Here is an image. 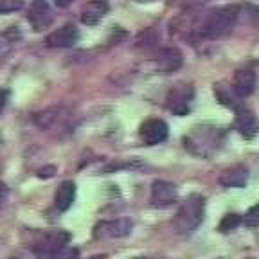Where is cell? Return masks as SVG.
<instances>
[{
	"label": "cell",
	"mask_w": 259,
	"mask_h": 259,
	"mask_svg": "<svg viewBox=\"0 0 259 259\" xmlns=\"http://www.w3.org/2000/svg\"><path fill=\"white\" fill-rule=\"evenodd\" d=\"M184 148L194 157L200 158H210L220 151L225 141V132L216 126L202 124L194 126L189 134L184 135Z\"/></svg>",
	"instance_id": "cell-1"
},
{
	"label": "cell",
	"mask_w": 259,
	"mask_h": 259,
	"mask_svg": "<svg viewBox=\"0 0 259 259\" xmlns=\"http://www.w3.org/2000/svg\"><path fill=\"white\" fill-rule=\"evenodd\" d=\"M238 18L239 6H222V8H216L210 13H207V16L202 20V24L198 25L196 32L203 40H216V38L229 34L234 29Z\"/></svg>",
	"instance_id": "cell-2"
},
{
	"label": "cell",
	"mask_w": 259,
	"mask_h": 259,
	"mask_svg": "<svg viewBox=\"0 0 259 259\" xmlns=\"http://www.w3.org/2000/svg\"><path fill=\"white\" fill-rule=\"evenodd\" d=\"M205 218V198L200 194H189L177 210L175 229L180 236L193 234Z\"/></svg>",
	"instance_id": "cell-3"
},
{
	"label": "cell",
	"mask_w": 259,
	"mask_h": 259,
	"mask_svg": "<svg viewBox=\"0 0 259 259\" xmlns=\"http://www.w3.org/2000/svg\"><path fill=\"white\" fill-rule=\"evenodd\" d=\"M194 101V90L191 85H178L167 96V108L173 115H187L193 108Z\"/></svg>",
	"instance_id": "cell-4"
},
{
	"label": "cell",
	"mask_w": 259,
	"mask_h": 259,
	"mask_svg": "<svg viewBox=\"0 0 259 259\" xmlns=\"http://www.w3.org/2000/svg\"><path fill=\"white\" fill-rule=\"evenodd\" d=\"M134 229V222L128 218L108 220V222L97 223L94 229V238L96 239H113V238H124Z\"/></svg>",
	"instance_id": "cell-5"
},
{
	"label": "cell",
	"mask_w": 259,
	"mask_h": 259,
	"mask_svg": "<svg viewBox=\"0 0 259 259\" xmlns=\"http://www.w3.org/2000/svg\"><path fill=\"white\" fill-rule=\"evenodd\" d=\"M53 9L49 6L47 0H32V4L29 6L27 20L32 25L34 31H44L49 25L53 24Z\"/></svg>",
	"instance_id": "cell-6"
},
{
	"label": "cell",
	"mask_w": 259,
	"mask_h": 259,
	"mask_svg": "<svg viewBox=\"0 0 259 259\" xmlns=\"http://www.w3.org/2000/svg\"><path fill=\"white\" fill-rule=\"evenodd\" d=\"M139 134H141V139L144 141L146 146H157L167 139L169 128L162 119H148L141 124Z\"/></svg>",
	"instance_id": "cell-7"
},
{
	"label": "cell",
	"mask_w": 259,
	"mask_h": 259,
	"mask_svg": "<svg viewBox=\"0 0 259 259\" xmlns=\"http://www.w3.org/2000/svg\"><path fill=\"white\" fill-rule=\"evenodd\" d=\"M236 130H238V134L245 139H254L255 135L259 134V122L257 117H255V113L252 112L250 108L247 106L239 105L236 108V122H234Z\"/></svg>",
	"instance_id": "cell-8"
},
{
	"label": "cell",
	"mask_w": 259,
	"mask_h": 259,
	"mask_svg": "<svg viewBox=\"0 0 259 259\" xmlns=\"http://www.w3.org/2000/svg\"><path fill=\"white\" fill-rule=\"evenodd\" d=\"M178 200V189L175 184L166 180H155L151 186V203L155 207H167L173 205Z\"/></svg>",
	"instance_id": "cell-9"
},
{
	"label": "cell",
	"mask_w": 259,
	"mask_h": 259,
	"mask_svg": "<svg viewBox=\"0 0 259 259\" xmlns=\"http://www.w3.org/2000/svg\"><path fill=\"white\" fill-rule=\"evenodd\" d=\"M79 40V31L76 29V25L67 24L63 27L56 29L47 36L45 44L51 49H65V47H74Z\"/></svg>",
	"instance_id": "cell-10"
},
{
	"label": "cell",
	"mask_w": 259,
	"mask_h": 259,
	"mask_svg": "<svg viewBox=\"0 0 259 259\" xmlns=\"http://www.w3.org/2000/svg\"><path fill=\"white\" fill-rule=\"evenodd\" d=\"M70 239V236L63 231H56V232H49L45 234L40 241L36 243V247H34V252H36L40 257H51L58 248H61L63 245H67Z\"/></svg>",
	"instance_id": "cell-11"
},
{
	"label": "cell",
	"mask_w": 259,
	"mask_h": 259,
	"mask_svg": "<svg viewBox=\"0 0 259 259\" xmlns=\"http://www.w3.org/2000/svg\"><path fill=\"white\" fill-rule=\"evenodd\" d=\"M184 63L182 53L175 47H166L160 49L157 54V60H155V67L160 74H171L175 70H178Z\"/></svg>",
	"instance_id": "cell-12"
},
{
	"label": "cell",
	"mask_w": 259,
	"mask_h": 259,
	"mask_svg": "<svg viewBox=\"0 0 259 259\" xmlns=\"http://www.w3.org/2000/svg\"><path fill=\"white\" fill-rule=\"evenodd\" d=\"M220 184L225 189H241L248 184V169L243 164H236V166L227 167L220 175Z\"/></svg>",
	"instance_id": "cell-13"
},
{
	"label": "cell",
	"mask_w": 259,
	"mask_h": 259,
	"mask_svg": "<svg viewBox=\"0 0 259 259\" xmlns=\"http://www.w3.org/2000/svg\"><path fill=\"white\" fill-rule=\"evenodd\" d=\"M232 89H234L236 96L239 99L248 97L255 89V72L250 67H243L234 72V79H232Z\"/></svg>",
	"instance_id": "cell-14"
},
{
	"label": "cell",
	"mask_w": 259,
	"mask_h": 259,
	"mask_svg": "<svg viewBox=\"0 0 259 259\" xmlns=\"http://www.w3.org/2000/svg\"><path fill=\"white\" fill-rule=\"evenodd\" d=\"M108 13V0H89L81 11V22L85 25H96Z\"/></svg>",
	"instance_id": "cell-15"
},
{
	"label": "cell",
	"mask_w": 259,
	"mask_h": 259,
	"mask_svg": "<svg viewBox=\"0 0 259 259\" xmlns=\"http://www.w3.org/2000/svg\"><path fill=\"white\" fill-rule=\"evenodd\" d=\"M74 200H76V184L70 180L61 182L56 191V196H54V203H56L58 210H69Z\"/></svg>",
	"instance_id": "cell-16"
},
{
	"label": "cell",
	"mask_w": 259,
	"mask_h": 259,
	"mask_svg": "<svg viewBox=\"0 0 259 259\" xmlns=\"http://www.w3.org/2000/svg\"><path fill=\"white\" fill-rule=\"evenodd\" d=\"M214 94H216V97H218V101L222 103V105L229 106V108L236 110L239 105H241V101H239V97L236 96L232 85H227V83H216Z\"/></svg>",
	"instance_id": "cell-17"
},
{
	"label": "cell",
	"mask_w": 259,
	"mask_h": 259,
	"mask_svg": "<svg viewBox=\"0 0 259 259\" xmlns=\"http://www.w3.org/2000/svg\"><path fill=\"white\" fill-rule=\"evenodd\" d=\"M58 119H60V108H56V106H54V108H45L32 115V121L36 122V126L41 130L53 128L58 122Z\"/></svg>",
	"instance_id": "cell-18"
},
{
	"label": "cell",
	"mask_w": 259,
	"mask_h": 259,
	"mask_svg": "<svg viewBox=\"0 0 259 259\" xmlns=\"http://www.w3.org/2000/svg\"><path fill=\"white\" fill-rule=\"evenodd\" d=\"M241 223H243L241 214H238V212H229V214H225L222 218V222H220V225H218V231L223 232V234H227V232L238 229Z\"/></svg>",
	"instance_id": "cell-19"
},
{
	"label": "cell",
	"mask_w": 259,
	"mask_h": 259,
	"mask_svg": "<svg viewBox=\"0 0 259 259\" xmlns=\"http://www.w3.org/2000/svg\"><path fill=\"white\" fill-rule=\"evenodd\" d=\"M77 257H79V250H77V248L69 247V245H63V247L58 248L49 259H77Z\"/></svg>",
	"instance_id": "cell-20"
},
{
	"label": "cell",
	"mask_w": 259,
	"mask_h": 259,
	"mask_svg": "<svg viewBox=\"0 0 259 259\" xmlns=\"http://www.w3.org/2000/svg\"><path fill=\"white\" fill-rule=\"evenodd\" d=\"M24 8V0H0V15L16 13Z\"/></svg>",
	"instance_id": "cell-21"
},
{
	"label": "cell",
	"mask_w": 259,
	"mask_h": 259,
	"mask_svg": "<svg viewBox=\"0 0 259 259\" xmlns=\"http://www.w3.org/2000/svg\"><path fill=\"white\" fill-rule=\"evenodd\" d=\"M243 225L247 227H259V203L252 205L243 216Z\"/></svg>",
	"instance_id": "cell-22"
},
{
	"label": "cell",
	"mask_w": 259,
	"mask_h": 259,
	"mask_svg": "<svg viewBox=\"0 0 259 259\" xmlns=\"http://www.w3.org/2000/svg\"><path fill=\"white\" fill-rule=\"evenodd\" d=\"M8 99H9L8 90H0V112L6 108V105H8Z\"/></svg>",
	"instance_id": "cell-23"
},
{
	"label": "cell",
	"mask_w": 259,
	"mask_h": 259,
	"mask_svg": "<svg viewBox=\"0 0 259 259\" xmlns=\"http://www.w3.org/2000/svg\"><path fill=\"white\" fill-rule=\"evenodd\" d=\"M6 198H8V187H6V184L0 182V207L4 205Z\"/></svg>",
	"instance_id": "cell-24"
},
{
	"label": "cell",
	"mask_w": 259,
	"mask_h": 259,
	"mask_svg": "<svg viewBox=\"0 0 259 259\" xmlns=\"http://www.w3.org/2000/svg\"><path fill=\"white\" fill-rule=\"evenodd\" d=\"M247 9H248V16L254 18L255 22H259V8H255V6H247Z\"/></svg>",
	"instance_id": "cell-25"
},
{
	"label": "cell",
	"mask_w": 259,
	"mask_h": 259,
	"mask_svg": "<svg viewBox=\"0 0 259 259\" xmlns=\"http://www.w3.org/2000/svg\"><path fill=\"white\" fill-rule=\"evenodd\" d=\"M54 4L58 6V8H67V6H70L74 2V0H53Z\"/></svg>",
	"instance_id": "cell-26"
},
{
	"label": "cell",
	"mask_w": 259,
	"mask_h": 259,
	"mask_svg": "<svg viewBox=\"0 0 259 259\" xmlns=\"http://www.w3.org/2000/svg\"><path fill=\"white\" fill-rule=\"evenodd\" d=\"M92 259H106V255H97V257H92Z\"/></svg>",
	"instance_id": "cell-27"
},
{
	"label": "cell",
	"mask_w": 259,
	"mask_h": 259,
	"mask_svg": "<svg viewBox=\"0 0 259 259\" xmlns=\"http://www.w3.org/2000/svg\"><path fill=\"white\" fill-rule=\"evenodd\" d=\"M135 259H160V257H135Z\"/></svg>",
	"instance_id": "cell-28"
},
{
	"label": "cell",
	"mask_w": 259,
	"mask_h": 259,
	"mask_svg": "<svg viewBox=\"0 0 259 259\" xmlns=\"http://www.w3.org/2000/svg\"><path fill=\"white\" fill-rule=\"evenodd\" d=\"M137 2H155V0H137Z\"/></svg>",
	"instance_id": "cell-29"
}]
</instances>
